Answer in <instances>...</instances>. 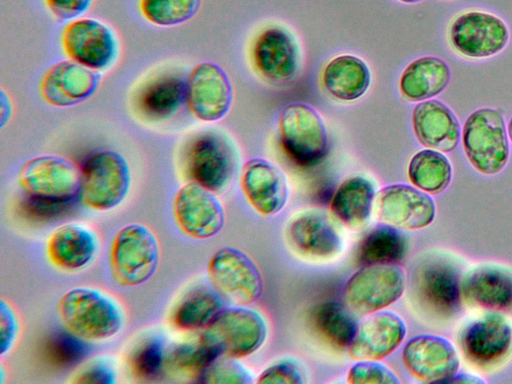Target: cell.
<instances>
[{
	"label": "cell",
	"instance_id": "obj_1",
	"mask_svg": "<svg viewBox=\"0 0 512 384\" xmlns=\"http://www.w3.org/2000/svg\"><path fill=\"white\" fill-rule=\"evenodd\" d=\"M57 313L66 332L89 342L112 338L124 322L118 304L92 288H75L66 292L58 302Z\"/></svg>",
	"mask_w": 512,
	"mask_h": 384
},
{
	"label": "cell",
	"instance_id": "obj_2",
	"mask_svg": "<svg viewBox=\"0 0 512 384\" xmlns=\"http://www.w3.org/2000/svg\"><path fill=\"white\" fill-rule=\"evenodd\" d=\"M159 245L145 225L129 224L114 236L109 250V266L114 281L124 287L146 282L156 271Z\"/></svg>",
	"mask_w": 512,
	"mask_h": 384
},
{
	"label": "cell",
	"instance_id": "obj_3",
	"mask_svg": "<svg viewBox=\"0 0 512 384\" xmlns=\"http://www.w3.org/2000/svg\"><path fill=\"white\" fill-rule=\"evenodd\" d=\"M462 142L470 164L482 174H496L508 161L505 122L495 109L481 108L472 112L464 123Z\"/></svg>",
	"mask_w": 512,
	"mask_h": 384
},
{
	"label": "cell",
	"instance_id": "obj_4",
	"mask_svg": "<svg viewBox=\"0 0 512 384\" xmlns=\"http://www.w3.org/2000/svg\"><path fill=\"white\" fill-rule=\"evenodd\" d=\"M266 336L267 326L261 315L248 308L232 307L222 309L200 338L218 356L237 359L259 349Z\"/></svg>",
	"mask_w": 512,
	"mask_h": 384
},
{
	"label": "cell",
	"instance_id": "obj_5",
	"mask_svg": "<svg viewBox=\"0 0 512 384\" xmlns=\"http://www.w3.org/2000/svg\"><path fill=\"white\" fill-rule=\"evenodd\" d=\"M280 139L286 154L300 166H313L326 156V126L319 113L304 103H290L278 118Z\"/></svg>",
	"mask_w": 512,
	"mask_h": 384
},
{
	"label": "cell",
	"instance_id": "obj_6",
	"mask_svg": "<svg viewBox=\"0 0 512 384\" xmlns=\"http://www.w3.org/2000/svg\"><path fill=\"white\" fill-rule=\"evenodd\" d=\"M406 286L404 270L396 264L363 266L346 282L343 296L355 314L368 316L396 302Z\"/></svg>",
	"mask_w": 512,
	"mask_h": 384
},
{
	"label": "cell",
	"instance_id": "obj_7",
	"mask_svg": "<svg viewBox=\"0 0 512 384\" xmlns=\"http://www.w3.org/2000/svg\"><path fill=\"white\" fill-rule=\"evenodd\" d=\"M130 184L129 167L114 151L92 154L81 170L80 197L83 204L96 211H107L125 198Z\"/></svg>",
	"mask_w": 512,
	"mask_h": 384
},
{
	"label": "cell",
	"instance_id": "obj_8",
	"mask_svg": "<svg viewBox=\"0 0 512 384\" xmlns=\"http://www.w3.org/2000/svg\"><path fill=\"white\" fill-rule=\"evenodd\" d=\"M182 163L188 180L220 192L232 178L235 161L231 146L223 136L204 131L186 142Z\"/></svg>",
	"mask_w": 512,
	"mask_h": 384
},
{
	"label": "cell",
	"instance_id": "obj_9",
	"mask_svg": "<svg viewBox=\"0 0 512 384\" xmlns=\"http://www.w3.org/2000/svg\"><path fill=\"white\" fill-rule=\"evenodd\" d=\"M81 171L70 160L42 155L24 163L18 174L20 187L29 197L72 201L80 191Z\"/></svg>",
	"mask_w": 512,
	"mask_h": 384
},
{
	"label": "cell",
	"instance_id": "obj_10",
	"mask_svg": "<svg viewBox=\"0 0 512 384\" xmlns=\"http://www.w3.org/2000/svg\"><path fill=\"white\" fill-rule=\"evenodd\" d=\"M207 271L215 290L235 304H251L261 295V274L254 262L238 249L218 250L210 258Z\"/></svg>",
	"mask_w": 512,
	"mask_h": 384
},
{
	"label": "cell",
	"instance_id": "obj_11",
	"mask_svg": "<svg viewBox=\"0 0 512 384\" xmlns=\"http://www.w3.org/2000/svg\"><path fill=\"white\" fill-rule=\"evenodd\" d=\"M377 220L399 230L427 227L435 218V203L426 192L406 184H393L375 195Z\"/></svg>",
	"mask_w": 512,
	"mask_h": 384
},
{
	"label": "cell",
	"instance_id": "obj_12",
	"mask_svg": "<svg viewBox=\"0 0 512 384\" xmlns=\"http://www.w3.org/2000/svg\"><path fill=\"white\" fill-rule=\"evenodd\" d=\"M452 47L469 58H486L503 50L509 30L499 17L480 11L459 14L449 28Z\"/></svg>",
	"mask_w": 512,
	"mask_h": 384
},
{
	"label": "cell",
	"instance_id": "obj_13",
	"mask_svg": "<svg viewBox=\"0 0 512 384\" xmlns=\"http://www.w3.org/2000/svg\"><path fill=\"white\" fill-rule=\"evenodd\" d=\"M189 111L199 120L212 122L223 118L233 101V88L226 72L217 64L196 65L186 79Z\"/></svg>",
	"mask_w": 512,
	"mask_h": 384
},
{
	"label": "cell",
	"instance_id": "obj_14",
	"mask_svg": "<svg viewBox=\"0 0 512 384\" xmlns=\"http://www.w3.org/2000/svg\"><path fill=\"white\" fill-rule=\"evenodd\" d=\"M459 347L472 364L487 368L503 361L512 349V324L499 313H488L467 324Z\"/></svg>",
	"mask_w": 512,
	"mask_h": 384
},
{
	"label": "cell",
	"instance_id": "obj_15",
	"mask_svg": "<svg viewBox=\"0 0 512 384\" xmlns=\"http://www.w3.org/2000/svg\"><path fill=\"white\" fill-rule=\"evenodd\" d=\"M173 215L181 232L198 240L217 234L225 219L214 192L195 182L179 188L173 201Z\"/></svg>",
	"mask_w": 512,
	"mask_h": 384
},
{
	"label": "cell",
	"instance_id": "obj_16",
	"mask_svg": "<svg viewBox=\"0 0 512 384\" xmlns=\"http://www.w3.org/2000/svg\"><path fill=\"white\" fill-rule=\"evenodd\" d=\"M61 42L70 59L94 70L110 67L117 55L112 30L92 18L69 22L62 31Z\"/></svg>",
	"mask_w": 512,
	"mask_h": 384
},
{
	"label": "cell",
	"instance_id": "obj_17",
	"mask_svg": "<svg viewBox=\"0 0 512 384\" xmlns=\"http://www.w3.org/2000/svg\"><path fill=\"white\" fill-rule=\"evenodd\" d=\"M402 362L416 379L427 383H449L459 369L454 345L436 335H419L403 348Z\"/></svg>",
	"mask_w": 512,
	"mask_h": 384
},
{
	"label": "cell",
	"instance_id": "obj_18",
	"mask_svg": "<svg viewBox=\"0 0 512 384\" xmlns=\"http://www.w3.org/2000/svg\"><path fill=\"white\" fill-rule=\"evenodd\" d=\"M252 60L256 70L269 82L283 84L293 80L300 66L299 47L285 29H264L255 39Z\"/></svg>",
	"mask_w": 512,
	"mask_h": 384
},
{
	"label": "cell",
	"instance_id": "obj_19",
	"mask_svg": "<svg viewBox=\"0 0 512 384\" xmlns=\"http://www.w3.org/2000/svg\"><path fill=\"white\" fill-rule=\"evenodd\" d=\"M100 80L97 70L72 59L63 60L45 71L39 91L46 103L68 107L88 99L96 91Z\"/></svg>",
	"mask_w": 512,
	"mask_h": 384
},
{
	"label": "cell",
	"instance_id": "obj_20",
	"mask_svg": "<svg viewBox=\"0 0 512 384\" xmlns=\"http://www.w3.org/2000/svg\"><path fill=\"white\" fill-rule=\"evenodd\" d=\"M405 334L406 325L400 316L391 311H378L358 325L348 353L354 360L379 361L397 349Z\"/></svg>",
	"mask_w": 512,
	"mask_h": 384
},
{
	"label": "cell",
	"instance_id": "obj_21",
	"mask_svg": "<svg viewBox=\"0 0 512 384\" xmlns=\"http://www.w3.org/2000/svg\"><path fill=\"white\" fill-rule=\"evenodd\" d=\"M240 184L248 202L264 216L278 213L287 203L286 176L267 160L256 158L247 161L242 168Z\"/></svg>",
	"mask_w": 512,
	"mask_h": 384
},
{
	"label": "cell",
	"instance_id": "obj_22",
	"mask_svg": "<svg viewBox=\"0 0 512 384\" xmlns=\"http://www.w3.org/2000/svg\"><path fill=\"white\" fill-rule=\"evenodd\" d=\"M461 280L453 265L434 260L419 267L414 284L417 296L429 310L451 316L460 308Z\"/></svg>",
	"mask_w": 512,
	"mask_h": 384
},
{
	"label": "cell",
	"instance_id": "obj_23",
	"mask_svg": "<svg viewBox=\"0 0 512 384\" xmlns=\"http://www.w3.org/2000/svg\"><path fill=\"white\" fill-rule=\"evenodd\" d=\"M287 240L299 254L313 259H327L341 250L339 233L330 219L319 212L296 216L288 225Z\"/></svg>",
	"mask_w": 512,
	"mask_h": 384
},
{
	"label": "cell",
	"instance_id": "obj_24",
	"mask_svg": "<svg viewBox=\"0 0 512 384\" xmlns=\"http://www.w3.org/2000/svg\"><path fill=\"white\" fill-rule=\"evenodd\" d=\"M412 125L418 141L429 149L451 152L460 139L456 116L444 103L435 99L421 101L414 107Z\"/></svg>",
	"mask_w": 512,
	"mask_h": 384
},
{
	"label": "cell",
	"instance_id": "obj_25",
	"mask_svg": "<svg viewBox=\"0 0 512 384\" xmlns=\"http://www.w3.org/2000/svg\"><path fill=\"white\" fill-rule=\"evenodd\" d=\"M462 298L474 307L493 312L512 310V274L495 266H481L461 280Z\"/></svg>",
	"mask_w": 512,
	"mask_h": 384
},
{
	"label": "cell",
	"instance_id": "obj_26",
	"mask_svg": "<svg viewBox=\"0 0 512 384\" xmlns=\"http://www.w3.org/2000/svg\"><path fill=\"white\" fill-rule=\"evenodd\" d=\"M97 251V238L80 223H66L52 231L47 239L46 254L53 266L65 271L85 267Z\"/></svg>",
	"mask_w": 512,
	"mask_h": 384
},
{
	"label": "cell",
	"instance_id": "obj_27",
	"mask_svg": "<svg viewBox=\"0 0 512 384\" xmlns=\"http://www.w3.org/2000/svg\"><path fill=\"white\" fill-rule=\"evenodd\" d=\"M371 74L367 64L359 57L343 54L331 59L322 73L326 91L342 101H354L369 88Z\"/></svg>",
	"mask_w": 512,
	"mask_h": 384
},
{
	"label": "cell",
	"instance_id": "obj_28",
	"mask_svg": "<svg viewBox=\"0 0 512 384\" xmlns=\"http://www.w3.org/2000/svg\"><path fill=\"white\" fill-rule=\"evenodd\" d=\"M449 79V67L442 59L424 56L412 61L404 69L399 80V90L403 98L421 102L440 94Z\"/></svg>",
	"mask_w": 512,
	"mask_h": 384
},
{
	"label": "cell",
	"instance_id": "obj_29",
	"mask_svg": "<svg viewBox=\"0 0 512 384\" xmlns=\"http://www.w3.org/2000/svg\"><path fill=\"white\" fill-rule=\"evenodd\" d=\"M375 195L370 180L362 176L350 177L334 193L331 201L332 213L347 227L361 228L370 218Z\"/></svg>",
	"mask_w": 512,
	"mask_h": 384
},
{
	"label": "cell",
	"instance_id": "obj_30",
	"mask_svg": "<svg viewBox=\"0 0 512 384\" xmlns=\"http://www.w3.org/2000/svg\"><path fill=\"white\" fill-rule=\"evenodd\" d=\"M186 98V80L169 74L146 83L136 95V109L145 118L160 120L174 114Z\"/></svg>",
	"mask_w": 512,
	"mask_h": 384
},
{
	"label": "cell",
	"instance_id": "obj_31",
	"mask_svg": "<svg viewBox=\"0 0 512 384\" xmlns=\"http://www.w3.org/2000/svg\"><path fill=\"white\" fill-rule=\"evenodd\" d=\"M406 251L407 240L399 229L381 223L362 239L357 260L363 266L396 264L405 257Z\"/></svg>",
	"mask_w": 512,
	"mask_h": 384
},
{
	"label": "cell",
	"instance_id": "obj_32",
	"mask_svg": "<svg viewBox=\"0 0 512 384\" xmlns=\"http://www.w3.org/2000/svg\"><path fill=\"white\" fill-rule=\"evenodd\" d=\"M222 310L219 293L201 288L185 296L175 307L171 322L179 330L207 327Z\"/></svg>",
	"mask_w": 512,
	"mask_h": 384
},
{
	"label": "cell",
	"instance_id": "obj_33",
	"mask_svg": "<svg viewBox=\"0 0 512 384\" xmlns=\"http://www.w3.org/2000/svg\"><path fill=\"white\" fill-rule=\"evenodd\" d=\"M408 177L416 188L429 194H439L451 181V163L440 151L420 150L409 162Z\"/></svg>",
	"mask_w": 512,
	"mask_h": 384
},
{
	"label": "cell",
	"instance_id": "obj_34",
	"mask_svg": "<svg viewBox=\"0 0 512 384\" xmlns=\"http://www.w3.org/2000/svg\"><path fill=\"white\" fill-rule=\"evenodd\" d=\"M311 320L320 335L339 348L349 347L358 328L352 314L337 301L330 300L316 305Z\"/></svg>",
	"mask_w": 512,
	"mask_h": 384
},
{
	"label": "cell",
	"instance_id": "obj_35",
	"mask_svg": "<svg viewBox=\"0 0 512 384\" xmlns=\"http://www.w3.org/2000/svg\"><path fill=\"white\" fill-rule=\"evenodd\" d=\"M216 357L217 353L199 337L197 341L176 345L165 355L164 368L172 375L199 378Z\"/></svg>",
	"mask_w": 512,
	"mask_h": 384
},
{
	"label": "cell",
	"instance_id": "obj_36",
	"mask_svg": "<svg viewBox=\"0 0 512 384\" xmlns=\"http://www.w3.org/2000/svg\"><path fill=\"white\" fill-rule=\"evenodd\" d=\"M202 0H139L142 16L157 26H175L192 19Z\"/></svg>",
	"mask_w": 512,
	"mask_h": 384
},
{
	"label": "cell",
	"instance_id": "obj_37",
	"mask_svg": "<svg viewBox=\"0 0 512 384\" xmlns=\"http://www.w3.org/2000/svg\"><path fill=\"white\" fill-rule=\"evenodd\" d=\"M202 383H251L250 373L234 358L218 356L202 371L198 378Z\"/></svg>",
	"mask_w": 512,
	"mask_h": 384
},
{
	"label": "cell",
	"instance_id": "obj_38",
	"mask_svg": "<svg viewBox=\"0 0 512 384\" xmlns=\"http://www.w3.org/2000/svg\"><path fill=\"white\" fill-rule=\"evenodd\" d=\"M165 355L160 340L147 341L134 353L131 359L132 370L139 377L152 378L164 368Z\"/></svg>",
	"mask_w": 512,
	"mask_h": 384
},
{
	"label": "cell",
	"instance_id": "obj_39",
	"mask_svg": "<svg viewBox=\"0 0 512 384\" xmlns=\"http://www.w3.org/2000/svg\"><path fill=\"white\" fill-rule=\"evenodd\" d=\"M347 381L351 384H398L397 375L387 366L378 361H358L348 374Z\"/></svg>",
	"mask_w": 512,
	"mask_h": 384
},
{
	"label": "cell",
	"instance_id": "obj_40",
	"mask_svg": "<svg viewBox=\"0 0 512 384\" xmlns=\"http://www.w3.org/2000/svg\"><path fill=\"white\" fill-rule=\"evenodd\" d=\"M258 383L300 384L303 375L298 366L290 361H281L265 369L258 377Z\"/></svg>",
	"mask_w": 512,
	"mask_h": 384
},
{
	"label": "cell",
	"instance_id": "obj_41",
	"mask_svg": "<svg viewBox=\"0 0 512 384\" xmlns=\"http://www.w3.org/2000/svg\"><path fill=\"white\" fill-rule=\"evenodd\" d=\"M83 340L67 332L59 335L50 346V352L56 361L71 363L78 360L84 354Z\"/></svg>",
	"mask_w": 512,
	"mask_h": 384
},
{
	"label": "cell",
	"instance_id": "obj_42",
	"mask_svg": "<svg viewBox=\"0 0 512 384\" xmlns=\"http://www.w3.org/2000/svg\"><path fill=\"white\" fill-rule=\"evenodd\" d=\"M50 12L58 19L69 20L87 11L93 0H44Z\"/></svg>",
	"mask_w": 512,
	"mask_h": 384
},
{
	"label": "cell",
	"instance_id": "obj_43",
	"mask_svg": "<svg viewBox=\"0 0 512 384\" xmlns=\"http://www.w3.org/2000/svg\"><path fill=\"white\" fill-rule=\"evenodd\" d=\"M17 319L9 305L1 302L0 312V335H1V355L8 352L16 338Z\"/></svg>",
	"mask_w": 512,
	"mask_h": 384
},
{
	"label": "cell",
	"instance_id": "obj_44",
	"mask_svg": "<svg viewBox=\"0 0 512 384\" xmlns=\"http://www.w3.org/2000/svg\"><path fill=\"white\" fill-rule=\"evenodd\" d=\"M71 201H55L29 197L25 208L28 213L36 217H49L58 214L68 207Z\"/></svg>",
	"mask_w": 512,
	"mask_h": 384
},
{
	"label": "cell",
	"instance_id": "obj_45",
	"mask_svg": "<svg viewBox=\"0 0 512 384\" xmlns=\"http://www.w3.org/2000/svg\"><path fill=\"white\" fill-rule=\"evenodd\" d=\"M73 381L77 383H113L114 373L112 368L106 363L97 362L81 371L77 379Z\"/></svg>",
	"mask_w": 512,
	"mask_h": 384
},
{
	"label": "cell",
	"instance_id": "obj_46",
	"mask_svg": "<svg viewBox=\"0 0 512 384\" xmlns=\"http://www.w3.org/2000/svg\"><path fill=\"white\" fill-rule=\"evenodd\" d=\"M1 126L3 127L5 123L10 118L12 112L11 102L8 96H6L5 92L1 90Z\"/></svg>",
	"mask_w": 512,
	"mask_h": 384
},
{
	"label": "cell",
	"instance_id": "obj_47",
	"mask_svg": "<svg viewBox=\"0 0 512 384\" xmlns=\"http://www.w3.org/2000/svg\"><path fill=\"white\" fill-rule=\"evenodd\" d=\"M485 381L469 374H456L449 383H484Z\"/></svg>",
	"mask_w": 512,
	"mask_h": 384
},
{
	"label": "cell",
	"instance_id": "obj_48",
	"mask_svg": "<svg viewBox=\"0 0 512 384\" xmlns=\"http://www.w3.org/2000/svg\"><path fill=\"white\" fill-rule=\"evenodd\" d=\"M507 132H508V135L512 141V118L510 119L509 123H508V128H507Z\"/></svg>",
	"mask_w": 512,
	"mask_h": 384
},
{
	"label": "cell",
	"instance_id": "obj_49",
	"mask_svg": "<svg viewBox=\"0 0 512 384\" xmlns=\"http://www.w3.org/2000/svg\"><path fill=\"white\" fill-rule=\"evenodd\" d=\"M400 2H403V3H407V4H413V3H418L422 0H398Z\"/></svg>",
	"mask_w": 512,
	"mask_h": 384
}]
</instances>
